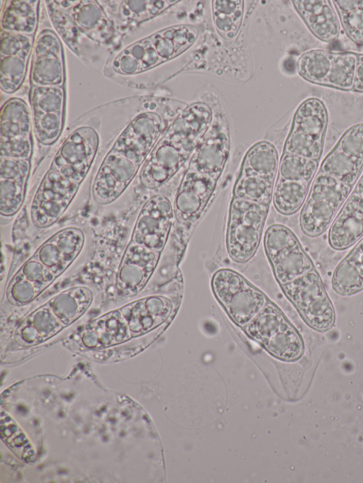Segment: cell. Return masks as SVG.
I'll list each match as a JSON object with an SVG mask.
<instances>
[{"mask_svg": "<svg viewBox=\"0 0 363 483\" xmlns=\"http://www.w3.org/2000/svg\"><path fill=\"white\" fill-rule=\"evenodd\" d=\"M79 186L80 183L50 168L31 204L30 217L33 225L46 228L55 224L69 205Z\"/></svg>", "mask_w": 363, "mask_h": 483, "instance_id": "9", "label": "cell"}, {"mask_svg": "<svg viewBox=\"0 0 363 483\" xmlns=\"http://www.w3.org/2000/svg\"><path fill=\"white\" fill-rule=\"evenodd\" d=\"M247 335L274 357L295 361L304 352L301 336L281 309L269 300L244 327Z\"/></svg>", "mask_w": 363, "mask_h": 483, "instance_id": "3", "label": "cell"}, {"mask_svg": "<svg viewBox=\"0 0 363 483\" xmlns=\"http://www.w3.org/2000/svg\"><path fill=\"white\" fill-rule=\"evenodd\" d=\"M2 19V28L11 33L30 34L36 25L33 8L25 1H11Z\"/></svg>", "mask_w": 363, "mask_h": 483, "instance_id": "30", "label": "cell"}, {"mask_svg": "<svg viewBox=\"0 0 363 483\" xmlns=\"http://www.w3.org/2000/svg\"><path fill=\"white\" fill-rule=\"evenodd\" d=\"M32 152L31 136L1 141V157L30 159Z\"/></svg>", "mask_w": 363, "mask_h": 483, "instance_id": "39", "label": "cell"}, {"mask_svg": "<svg viewBox=\"0 0 363 483\" xmlns=\"http://www.w3.org/2000/svg\"><path fill=\"white\" fill-rule=\"evenodd\" d=\"M281 288L310 327L325 332L333 326L335 309L315 268L281 285Z\"/></svg>", "mask_w": 363, "mask_h": 483, "instance_id": "6", "label": "cell"}, {"mask_svg": "<svg viewBox=\"0 0 363 483\" xmlns=\"http://www.w3.org/2000/svg\"><path fill=\"white\" fill-rule=\"evenodd\" d=\"M30 171V159L1 157L0 178L28 180Z\"/></svg>", "mask_w": 363, "mask_h": 483, "instance_id": "38", "label": "cell"}, {"mask_svg": "<svg viewBox=\"0 0 363 483\" xmlns=\"http://www.w3.org/2000/svg\"><path fill=\"white\" fill-rule=\"evenodd\" d=\"M357 59V54L354 52H335L330 72L322 86L341 91H352Z\"/></svg>", "mask_w": 363, "mask_h": 483, "instance_id": "27", "label": "cell"}, {"mask_svg": "<svg viewBox=\"0 0 363 483\" xmlns=\"http://www.w3.org/2000/svg\"><path fill=\"white\" fill-rule=\"evenodd\" d=\"M340 25L348 38L363 45V0H333Z\"/></svg>", "mask_w": 363, "mask_h": 483, "instance_id": "28", "label": "cell"}, {"mask_svg": "<svg viewBox=\"0 0 363 483\" xmlns=\"http://www.w3.org/2000/svg\"><path fill=\"white\" fill-rule=\"evenodd\" d=\"M35 135L43 144L50 145L56 142L63 127V113H35Z\"/></svg>", "mask_w": 363, "mask_h": 483, "instance_id": "34", "label": "cell"}, {"mask_svg": "<svg viewBox=\"0 0 363 483\" xmlns=\"http://www.w3.org/2000/svg\"><path fill=\"white\" fill-rule=\"evenodd\" d=\"M310 184L301 181L277 178L272 202L276 210L283 215H291L303 207Z\"/></svg>", "mask_w": 363, "mask_h": 483, "instance_id": "24", "label": "cell"}, {"mask_svg": "<svg viewBox=\"0 0 363 483\" xmlns=\"http://www.w3.org/2000/svg\"><path fill=\"white\" fill-rule=\"evenodd\" d=\"M354 191L357 192V193H359L363 196V176L360 178V179L357 183V185L355 186V189Z\"/></svg>", "mask_w": 363, "mask_h": 483, "instance_id": "41", "label": "cell"}, {"mask_svg": "<svg viewBox=\"0 0 363 483\" xmlns=\"http://www.w3.org/2000/svg\"><path fill=\"white\" fill-rule=\"evenodd\" d=\"M191 156L182 146L164 134L141 169V185L150 190L159 188L181 169Z\"/></svg>", "mask_w": 363, "mask_h": 483, "instance_id": "15", "label": "cell"}, {"mask_svg": "<svg viewBox=\"0 0 363 483\" xmlns=\"http://www.w3.org/2000/svg\"><path fill=\"white\" fill-rule=\"evenodd\" d=\"M263 245L280 286L315 268L296 236L285 225H270L264 232Z\"/></svg>", "mask_w": 363, "mask_h": 483, "instance_id": "8", "label": "cell"}, {"mask_svg": "<svg viewBox=\"0 0 363 483\" xmlns=\"http://www.w3.org/2000/svg\"><path fill=\"white\" fill-rule=\"evenodd\" d=\"M351 190V186L319 171L300 213L299 225L303 233L310 237H316L325 232L332 225Z\"/></svg>", "mask_w": 363, "mask_h": 483, "instance_id": "4", "label": "cell"}, {"mask_svg": "<svg viewBox=\"0 0 363 483\" xmlns=\"http://www.w3.org/2000/svg\"><path fill=\"white\" fill-rule=\"evenodd\" d=\"M269 206L233 197L231 199L225 234L226 250L235 263H245L259 246Z\"/></svg>", "mask_w": 363, "mask_h": 483, "instance_id": "2", "label": "cell"}, {"mask_svg": "<svg viewBox=\"0 0 363 483\" xmlns=\"http://www.w3.org/2000/svg\"><path fill=\"white\" fill-rule=\"evenodd\" d=\"M27 181L0 178V212L2 216H13L20 210L24 201Z\"/></svg>", "mask_w": 363, "mask_h": 483, "instance_id": "32", "label": "cell"}, {"mask_svg": "<svg viewBox=\"0 0 363 483\" xmlns=\"http://www.w3.org/2000/svg\"><path fill=\"white\" fill-rule=\"evenodd\" d=\"M26 59L18 56L1 57V82L6 92L16 91L24 79Z\"/></svg>", "mask_w": 363, "mask_h": 483, "instance_id": "35", "label": "cell"}, {"mask_svg": "<svg viewBox=\"0 0 363 483\" xmlns=\"http://www.w3.org/2000/svg\"><path fill=\"white\" fill-rule=\"evenodd\" d=\"M218 181L187 168L176 192L174 216L181 224L197 221L213 197Z\"/></svg>", "mask_w": 363, "mask_h": 483, "instance_id": "16", "label": "cell"}, {"mask_svg": "<svg viewBox=\"0 0 363 483\" xmlns=\"http://www.w3.org/2000/svg\"><path fill=\"white\" fill-rule=\"evenodd\" d=\"M274 144L260 141L246 152L233 188V196L270 205L279 165Z\"/></svg>", "mask_w": 363, "mask_h": 483, "instance_id": "1", "label": "cell"}, {"mask_svg": "<svg viewBox=\"0 0 363 483\" xmlns=\"http://www.w3.org/2000/svg\"><path fill=\"white\" fill-rule=\"evenodd\" d=\"M98 144V135L94 129L90 127L78 128L65 141L50 168L81 183L94 161Z\"/></svg>", "mask_w": 363, "mask_h": 483, "instance_id": "14", "label": "cell"}, {"mask_svg": "<svg viewBox=\"0 0 363 483\" xmlns=\"http://www.w3.org/2000/svg\"><path fill=\"white\" fill-rule=\"evenodd\" d=\"M335 52L313 49L301 55L296 62L298 74L306 81L322 86L330 72Z\"/></svg>", "mask_w": 363, "mask_h": 483, "instance_id": "26", "label": "cell"}, {"mask_svg": "<svg viewBox=\"0 0 363 483\" xmlns=\"http://www.w3.org/2000/svg\"><path fill=\"white\" fill-rule=\"evenodd\" d=\"M332 288L342 296L354 295L363 290V238L335 268Z\"/></svg>", "mask_w": 363, "mask_h": 483, "instance_id": "22", "label": "cell"}, {"mask_svg": "<svg viewBox=\"0 0 363 483\" xmlns=\"http://www.w3.org/2000/svg\"><path fill=\"white\" fill-rule=\"evenodd\" d=\"M318 161L284 152L281 157L277 178L311 184L318 170Z\"/></svg>", "mask_w": 363, "mask_h": 483, "instance_id": "29", "label": "cell"}, {"mask_svg": "<svg viewBox=\"0 0 363 483\" xmlns=\"http://www.w3.org/2000/svg\"><path fill=\"white\" fill-rule=\"evenodd\" d=\"M363 169V123L349 127L323 160L320 171L352 187Z\"/></svg>", "mask_w": 363, "mask_h": 483, "instance_id": "13", "label": "cell"}, {"mask_svg": "<svg viewBox=\"0 0 363 483\" xmlns=\"http://www.w3.org/2000/svg\"><path fill=\"white\" fill-rule=\"evenodd\" d=\"M169 126L157 113H142L128 125L111 150L122 154L140 168Z\"/></svg>", "mask_w": 363, "mask_h": 483, "instance_id": "12", "label": "cell"}, {"mask_svg": "<svg viewBox=\"0 0 363 483\" xmlns=\"http://www.w3.org/2000/svg\"><path fill=\"white\" fill-rule=\"evenodd\" d=\"M84 243L83 232L77 227L58 231L35 251V257L56 278L74 261Z\"/></svg>", "mask_w": 363, "mask_h": 483, "instance_id": "18", "label": "cell"}, {"mask_svg": "<svg viewBox=\"0 0 363 483\" xmlns=\"http://www.w3.org/2000/svg\"><path fill=\"white\" fill-rule=\"evenodd\" d=\"M298 13L311 33L318 40L330 42L340 35V23L330 0L292 1Z\"/></svg>", "mask_w": 363, "mask_h": 483, "instance_id": "21", "label": "cell"}, {"mask_svg": "<svg viewBox=\"0 0 363 483\" xmlns=\"http://www.w3.org/2000/svg\"><path fill=\"white\" fill-rule=\"evenodd\" d=\"M213 116L212 108L206 103H192L182 110L164 134L192 154L210 127Z\"/></svg>", "mask_w": 363, "mask_h": 483, "instance_id": "19", "label": "cell"}, {"mask_svg": "<svg viewBox=\"0 0 363 483\" xmlns=\"http://www.w3.org/2000/svg\"><path fill=\"white\" fill-rule=\"evenodd\" d=\"M31 136L30 114L26 104L20 99H11L2 107L1 141Z\"/></svg>", "mask_w": 363, "mask_h": 483, "instance_id": "23", "label": "cell"}, {"mask_svg": "<svg viewBox=\"0 0 363 483\" xmlns=\"http://www.w3.org/2000/svg\"><path fill=\"white\" fill-rule=\"evenodd\" d=\"M1 35V57L18 56L27 59L32 45V39L23 34L6 32Z\"/></svg>", "mask_w": 363, "mask_h": 483, "instance_id": "36", "label": "cell"}, {"mask_svg": "<svg viewBox=\"0 0 363 483\" xmlns=\"http://www.w3.org/2000/svg\"><path fill=\"white\" fill-rule=\"evenodd\" d=\"M212 292L230 319L243 328L269 301L242 275L230 268L217 270L211 281Z\"/></svg>", "mask_w": 363, "mask_h": 483, "instance_id": "5", "label": "cell"}, {"mask_svg": "<svg viewBox=\"0 0 363 483\" xmlns=\"http://www.w3.org/2000/svg\"><path fill=\"white\" fill-rule=\"evenodd\" d=\"M229 151L230 132L226 117L222 112L213 111L212 123L193 152L188 167L218 181L224 171Z\"/></svg>", "mask_w": 363, "mask_h": 483, "instance_id": "10", "label": "cell"}, {"mask_svg": "<svg viewBox=\"0 0 363 483\" xmlns=\"http://www.w3.org/2000/svg\"><path fill=\"white\" fill-rule=\"evenodd\" d=\"M328 113L323 101L312 97L296 109L284 152L319 161L323 153Z\"/></svg>", "mask_w": 363, "mask_h": 483, "instance_id": "7", "label": "cell"}, {"mask_svg": "<svg viewBox=\"0 0 363 483\" xmlns=\"http://www.w3.org/2000/svg\"><path fill=\"white\" fill-rule=\"evenodd\" d=\"M32 79L37 86H60L64 80L60 57L52 55L35 56Z\"/></svg>", "mask_w": 363, "mask_h": 483, "instance_id": "31", "label": "cell"}, {"mask_svg": "<svg viewBox=\"0 0 363 483\" xmlns=\"http://www.w3.org/2000/svg\"><path fill=\"white\" fill-rule=\"evenodd\" d=\"M139 168L122 154L111 150L99 167L92 185V196L100 205L116 200L127 188Z\"/></svg>", "mask_w": 363, "mask_h": 483, "instance_id": "17", "label": "cell"}, {"mask_svg": "<svg viewBox=\"0 0 363 483\" xmlns=\"http://www.w3.org/2000/svg\"><path fill=\"white\" fill-rule=\"evenodd\" d=\"M363 237V196L353 191L330 227L328 243L331 248L343 251Z\"/></svg>", "mask_w": 363, "mask_h": 483, "instance_id": "20", "label": "cell"}, {"mask_svg": "<svg viewBox=\"0 0 363 483\" xmlns=\"http://www.w3.org/2000/svg\"><path fill=\"white\" fill-rule=\"evenodd\" d=\"M243 1H212V14L217 32L224 38L233 39L240 30L244 13Z\"/></svg>", "mask_w": 363, "mask_h": 483, "instance_id": "25", "label": "cell"}, {"mask_svg": "<svg viewBox=\"0 0 363 483\" xmlns=\"http://www.w3.org/2000/svg\"><path fill=\"white\" fill-rule=\"evenodd\" d=\"M357 63L352 91L363 93V54H357Z\"/></svg>", "mask_w": 363, "mask_h": 483, "instance_id": "40", "label": "cell"}, {"mask_svg": "<svg viewBox=\"0 0 363 483\" xmlns=\"http://www.w3.org/2000/svg\"><path fill=\"white\" fill-rule=\"evenodd\" d=\"M174 207L163 194L152 196L138 216L131 242L161 253L167 242L173 224Z\"/></svg>", "mask_w": 363, "mask_h": 483, "instance_id": "11", "label": "cell"}, {"mask_svg": "<svg viewBox=\"0 0 363 483\" xmlns=\"http://www.w3.org/2000/svg\"><path fill=\"white\" fill-rule=\"evenodd\" d=\"M130 54L140 64V71L152 68L163 61L152 46L150 38L135 43L130 48Z\"/></svg>", "mask_w": 363, "mask_h": 483, "instance_id": "37", "label": "cell"}, {"mask_svg": "<svg viewBox=\"0 0 363 483\" xmlns=\"http://www.w3.org/2000/svg\"><path fill=\"white\" fill-rule=\"evenodd\" d=\"M64 99V91L60 86H36L31 93L33 114L63 113Z\"/></svg>", "mask_w": 363, "mask_h": 483, "instance_id": "33", "label": "cell"}]
</instances>
